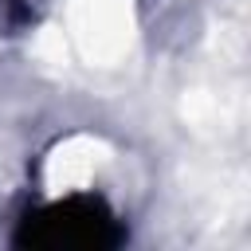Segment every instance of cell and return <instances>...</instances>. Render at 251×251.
I'll return each instance as SVG.
<instances>
[{"instance_id": "cell-1", "label": "cell", "mask_w": 251, "mask_h": 251, "mask_svg": "<svg viewBox=\"0 0 251 251\" xmlns=\"http://www.w3.org/2000/svg\"><path fill=\"white\" fill-rule=\"evenodd\" d=\"M129 239L118 208L98 192H67L16 220L12 247L27 251H114Z\"/></svg>"}]
</instances>
